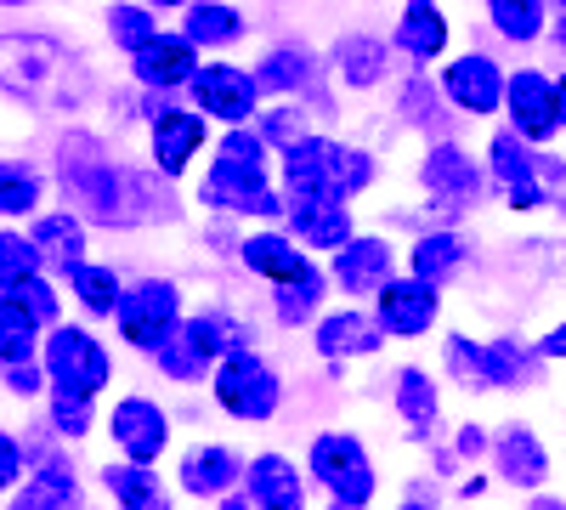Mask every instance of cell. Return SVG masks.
Here are the masks:
<instances>
[{
    "label": "cell",
    "instance_id": "cell-1",
    "mask_svg": "<svg viewBox=\"0 0 566 510\" xmlns=\"http://www.w3.org/2000/svg\"><path fill=\"white\" fill-rule=\"evenodd\" d=\"M57 181L91 227H114V233L181 216L170 181L154 165H125L97 131H63L57 136Z\"/></svg>",
    "mask_w": 566,
    "mask_h": 510
},
{
    "label": "cell",
    "instance_id": "cell-2",
    "mask_svg": "<svg viewBox=\"0 0 566 510\" xmlns=\"http://www.w3.org/2000/svg\"><path fill=\"white\" fill-rule=\"evenodd\" d=\"M7 97L34 114H80L91 103V69L69 40L45 29L7 34Z\"/></svg>",
    "mask_w": 566,
    "mask_h": 510
},
{
    "label": "cell",
    "instance_id": "cell-3",
    "mask_svg": "<svg viewBox=\"0 0 566 510\" xmlns=\"http://www.w3.org/2000/svg\"><path fill=\"white\" fill-rule=\"evenodd\" d=\"M538 341H522V335H493V341H476V335H448L442 341V368L448 381L464 386V392H522V386H538Z\"/></svg>",
    "mask_w": 566,
    "mask_h": 510
},
{
    "label": "cell",
    "instance_id": "cell-4",
    "mask_svg": "<svg viewBox=\"0 0 566 510\" xmlns=\"http://www.w3.org/2000/svg\"><path fill=\"white\" fill-rule=\"evenodd\" d=\"M199 205L216 216H239V221H283V210H290L272 165H250L232 154H210L199 176Z\"/></svg>",
    "mask_w": 566,
    "mask_h": 510
},
{
    "label": "cell",
    "instance_id": "cell-5",
    "mask_svg": "<svg viewBox=\"0 0 566 510\" xmlns=\"http://www.w3.org/2000/svg\"><path fill=\"white\" fill-rule=\"evenodd\" d=\"M306 477L312 488L328 493V504H346V510H368L380 499V471L368 459V443L357 431H317L306 443Z\"/></svg>",
    "mask_w": 566,
    "mask_h": 510
},
{
    "label": "cell",
    "instance_id": "cell-6",
    "mask_svg": "<svg viewBox=\"0 0 566 510\" xmlns=\"http://www.w3.org/2000/svg\"><path fill=\"white\" fill-rule=\"evenodd\" d=\"M142 119H148V165L165 181H181L205 159V148L216 154L210 119L193 103H170V97H142Z\"/></svg>",
    "mask_w": 566,
    "mask_h": 510
},
{
    "label": "cell",
    "instance_id": "cell-7",
    "mask_svg": "<svg viewBox=\"0 0 566 510\" xmlns=\"http://www.w3.org/2000/svg\"><path fill=\"white\" fill-rule=\"evenodd\" d=\"M488 188V159H476L464 143H431L419 154V194L442 216V227H459L464 210H476Z\"/></svg>",
    "mask_w": 566,
    "mask_h": 510
},
{
    "label": "cell",
    "instance_id": "cell-8",
    "mask_svg": "<svg viewBox=\"0 0 566 510\" xmlns=\"http://www.w3.org/2000/svg\"><path fill=\"white\" fill-rule=\"evenodd\" d=\"M45 381L52 392H69V397H91L97 403L108 386H114V352L85 330V323H63V330L45 335Z\"/></svg>",
    "mask_w": 566,
    "mask_h": 510
},
{
    "label": "cell",
    "instance_id": "cell-9",
    "mask_svg": "<svg viewBox=\"0 0 566 510\" xmlns=\"http://www.w3.org/2000/svg\"><path fill=\"white\" fill-rule=\"evenodd\" d=\"M187 323V306H181V284L176 278H136V284H125V301L114 312V330L130 352L154 357L176 330Z\"/></svg>",
    "mask_w": 566,
    "mask_h": 510
},
{
    "label": "cell",
    "instance_id": "cell-10",
    "mask_svg": "<svg viewBox=\"0 0 566 510\" xmlns=\"http://www.w3.org/2000/svg\"><path fill=\"white\" fill-rule=\"evenodd\" d=\"M210 397L227 420H244V426H266L272 414L283 408V375L250 346V352H232L221 357L216 381H210Z\"/></svg>",
    "mask_w": 566,
    "mask_h": 510
},
{
    "label": "cell",
    "instance_id": "cell-11",
    "mask_svg": "<svg viewBox=\"0 0 566 510\" xmlns=\"http://www.w3.org/2000/svg\"><path fill=\"white\" fill-rule=\"evenodd\" d=\"M266 91H261V80H255V69H244V63H205L199 69V80L187 85V103H193L210 125H221V131H244V125H255L261 114H266Z\"/></svg>",
    "mask_w": 566,
    "mask_h": 510
},
{
    "label": "cell",
    "instance_id": "cell-12",
    "mask_svg": "<svg viewBox=\"0 0 566 510\" xmlns=\"http://www.w3.org/2000/svg\"><path fill=\"white\" fill-rule=\"evenodd\" d=\"M437 85H442V97L453 103V114H464V119H493V114H504V97H510V74H504V63L493 52L448 58Z\"/></svg>",
    "mask_w": 566,
    "mask_h": 510
},
{
    "label": "cell",
    "instance_id": "cell-13",
    "mask_svg": "<svg viewBox=\"0 0 566 510\" xmlns=\"http://www.w3.org/2000/svg\"><path fill=\"white\" fill-rule=\"evenodd\" d=\"M504 119L522 136L527 148L544 154V143L560 136V85L544 69H515L510 74V97H504Z\"/></svg>",
    "mask_w": 566,
    "mask_h": 510
},
{
    "label": "cell",
    "instance_id": "cell-14",
    "mask_svg": "<svg viewBox=\"0 0 566 510\" xmlns=\"http://www.w3.org/2000/svg\"><path fill=\"white\" fill-rule=\"evenodd\" d=\"M482 159H488V176L499 181V194H504L510 210H544V205H555L549 188H544V170H538V148H527L510 125L488 136Z\"/></svg>",
    "mask_w": 566,
    "mask_h": 510
},
{
    "label": "cell",
    "instance_id": "cell-15",
    "mask_svg": "<svg viewBox=\"0 0 566 510\" xmlns=\"http://www.w3.org/2000/svg\"><path fill=\"white\" fill-rule=\"evenodd\" d=\"M290 210H283V233H290L301 250H323L335 261L352 239H357V221L346 199H328V194H283Z\"/></svg>",
    "mask_w": 566,
    "mask_h": 510
},
{
    "label": "cell",
    "instance_id": "cell-16",
    "mask_svg": "<svg viewBox=\"0 0 566 510\" xmlns=\"http://www.w3.org/2000/svg\"><path fill=\"white\" fill-rule=\"evenodd\" d=\"M108 437H114L119 459H130V466H154V459H165V448H170V414L154 397H142V392L114 397Z\"/></svg>",
    "mask_w": 566,
    "mask_h": 510
},
{
    "label": "cell",
    "instance_id": "cell-17",
    "mask_svg": "<svg viewBox=\"0 0 566 510\" xmlns=\"http://www.w3.org/2000/svg\"><path fill=\"white\" fill-rule=\"evenodd\" d=\"M549 471H555V459H549V443L538 437V426L504 420V426L493 431V477H499L504 488L538 499L544 482H549Z\"/></svg>",
    "mask_w": 566,
    "mask_h": 510
},
{
    "label": "cell",
    "instance_id": "cell-18",
    "mask_svg": "<svg viewBox=\"0 0 566 510\" xmlns=\"http://www.w3.org/2000/svg\"><path fill=\"white\" fill-rule=\"evenodd\" d=\"M250 477V454H239L232 443H193V448H181L176 459V488L187 499H227V493H239Z\"/></svg>",
    "mask_w": 566,
    "mask_h": 510
},
{
    "label": "cell",
    "instance_id": "cell-19",
    "mask_svg": "<svg viewBox=\"0 0 566 510\" xmlns=\"http://www.w3.org/2000/svg\"><path fill=\"white\" fill-rule=\"evenodd\" d=\"M328 278L340 284V295H352V306L357 301H380L386 284L397 278V244L386 233H357L335 261H328Z\"/></svg>",
    "mask_w": 566,
    "mask_h": 510
},
{
    "label": "cell",
    "instance_id": "cell-20",
    "mask_svg": "<svg viewBox=\"0 0 566 510\" xmlns=\"http://www.w3.org/2000/svg\"><path fill=\"white\" fill-rule=\"evenodd\" d=\"M346 148H352V143H340V136L312 131L301 148H290V154L277 159V181H283V194H328V199H340Z\"/></svg>",
    "mask_w": 566,
    "mask_h": 510
},
{
    "label": "cell",
    "instance_id": "cell-21",
    "mask_svg": "<svg viewBox=\"0 0 566 510\" xmlns=\"http://www.w3.org/2000/svg\"><path fill=\"white\" fill-rule=\"evenodd\" d=\"M250 69H255L266 97H283V103H306L323 91V58L306 40H272Z\"/></svg>",
    "mask_w": 566,
    "mask_h": 510
},
{
    "label": "cell",
    "instance_id": "cell-22",
    "mask_svg": "<svg viewBox=\"0 0 566 510\" xmlns=\"http://www.w3.org/2000/svg\"><path fill=\"white\" fill-rule=\"evenodd\" d=\"M199 45L187 40L181 29H165L148 52H136L130 58V80H136V91H148V97H170V91H187L199 80Z\"/></svg>",
    "mask_w": 566,
    "mask_h": 510
},
{
    "label": "cell",
    "instance_id": "cell-23",
    "mask_svg": "<svg viewBox=\"0 0 566 510\" xmlns=\"http://www.w3.org/2000/svg\"><path fill=\"white\" fill-rule=\"evenodd\" d=\"M374 318L391 341H419L442 323V290L424 284V278H391L386 295L374 301Z\"/></svg>",
    "mask_w": 566,
    "mask_h": 510
},
{
    "label": "cell",
    "instance_id": "cell-24",
    "mask_svg": "<svg viewBox=\"0 0 566 510\" xmlns=\"http://www.w3.org/2000/svg\"><path fill=\"white\" fill-rule=\"evenodd\" d=\"M386 330H380V318H374L368 306H335V312H323L317 318V330H312V352L323 363H357V357H374V352H386Z\"/></svg>",
    "mask_w": 566,
    "mask_h": 510
},
{
    "label": "cell",
    "instance_id": "cell-25",
    "mask_svg": "<svg viewBox=\"0 0 566 510\" xmlns=\"http://www.w3.org/2000/svg\"><path fill=\"white\" fill-rule=\"evenodd\" d=\"M244 493L255 499V510H312V477H306V466H295V459L277 454V448L250 454Z\"/></svg>",
    "mask_w": 566,
    "mask_h": 510
},
{
    "label": "cell",
    "instance_id": "cell-26",
    "mask_svg": "<svg viewBox=\"0 0 566 510\" xmlns=\"http://www.w3.org/2000/svg\"><path fill=\"white\" fill-rule=\"evenodd\" d=\"M448 40H453V23H448V12L437 7V0H408V7L397 12V23H391V45H397V58L413 63V74L442 63Z\"/></svg>",
    "mask_w": 566,
    "mask_h": 510
},
{
    "label": "cell",
    "instance_id": "cell-27",
    "mask_svg": "<svg viewBox=\"0 0 566 510\" xmlns=\"http://www.w3.org/2000/svg\"><path fill=\"white\" fill-rule=\"evenodd\" d=\"M239 261L250 267V278H266L272 290L301 284L306 272H317L312 250H301L290 233H283V227H255V233H244L239 239Z\"/></svg>",
    "mask_w": 566,
    "mask_h": 510
},
{
    "label": "cell",
    "instance_id": "cell-28",
    "mask_svg": "<svg viewBox=\"0 0 566 510\" xmlns=\"http://www.w3.org/2000/svg\"><path fill=\"white\" fill-rule=\"evenodd\" d=\"M391 408L402 414V431L413 443H431L442 426V386L424 363H402L391 375Z\"/></svg>",
    "mask_w": 566,
    "mask_h": 510
},
{
    "label": "cell",
    "instance_id": "cell-29",
    "mask_svg": "<svg viewBox=\"0 0 566 510\" xmlns=\"http://www.w3.org/2000/svg\"><path fill=\"white\" fill-rule=\"evenodd\" d=\"M391 58H397V45L386 34H368V29H352L335 40V52H328V69H335L340 85L352 91H374V85H386L391 80Z\"/></svg>",
    "mask_w": 566,
    "mask_h": 510
},
{
    "label": "cell",
    "instance_id": "cell-30",
    "mask_svg": "<svg viewBox=\"0 0 566 510\" xmlns=\"http://www.w3.org/2000/svg\"><path fill=\"white\" fill-rule=\"evenodd\" d=\"M29 239H34V250L45 256V272H57V278H69L80 261H91V256H85V250H91V221H85L74 205L45 210V216L29 227Z\"/></svg>",
    "mask_w": 566,
    "mask_h": 510
},
{
    "label": "cell",
    "instance_id": "cell-31",
    "mask_svg": "<svg viewBox=\"0 0 566 510\" xmlns=\"http://www.w3.org/2000/svg\"><path fill=\"white\" fill-rule=\"evenodd\" d=\"M7 510H85V482L74 471V459H40L29 471V482L18 493H7Z\"/></svg>",
    "mask_w": 566,
    "mask_h": 510
},
{
    "label": "cell",
    "instance_id": "cell-32",
    "mask_svg": "<svg viewBox=\"0 0 566 510\" xmlns=\"http://www.w3.org/2000/svg\"><path fill=\"white\" fill-rule=\"evenodd\" d=\"M470 256H476V244H470L459 227H424L408 244V278H424V284L442 290L470 267Z\"/></svg>",
    "mask_w": 566,
    "mask_h": 510
},
{
    "label": "cell",
    "instance_id": "cell-33",
    "mask_svg": "<svg viewBox=\"0 0 566 510\" xmlns=\"http://www.w3.org/2000/svg\"><path fill=\"white\" fill-rule=\"evenodd\" d=\"M176 29L193 40L199 52H227V45H239L250 34V18H244V7H227V0H187Z\"/></svg>",
    "mask_w": 566,
    "mask_h": 510
},
{
    "label": "cell",
    "instance_id": "cell-34",
    "mask_svg": "<svg viewBox=\"0 0 566 510\" xmlns=\"http://www.w3.org/2000/svg\"><path fill=\"white\" fill-rule=\"evenodd\" d=\"M103 488L119 510H170V482L159 466H130V459H103Z\"/></svg>",
    "mask_w": 566,
    "mask_h": 510
},
{
    "label": "cell",
    "instance_id": "cell-35",
    "mask_svg": "<svg viewBox=\"0 0 566 510\" xmlns=\"http://www.w3.org/2000/svg\"><path fill=\"white\" fill-rule=\"evenodd\" d=\"M45 170L34 165V159H0V216H7V227H18V221H40L45 210Z\"/></svg>",
    "mask_w": 566,
    "mask_h": 510
},
{
    "label": "cell",
    "instance_id": "cell-36",
    "mask_svg": "<svg viewBox=\"0 0 566 510\" xmlns=\"http://www.w3.org/2000/svg\"><path fill=\"white\" fill-rule=\"evenodd\" d=\"M448 114H453V103L442 97V85H437L431 74H408V80H402L397 119H408L413 131H424L431 143H453V136H448Z\"/></svg>",
    "mask_w": 566,
    "mask_h": 510
},
{
    "label": "cell",
    "instance_id": "cell-37",
    "mask_svg": "<svg viewBox=\"0 0 566 510\" xmlns=\"http://www.w3.org/2000/svg\"><path fill=\"white\" fill-rule=\"evenodd\" d=\"M328 267H317V272H306L301 284H283V290H272V318L283 323V330H317V318H323V301H328Z\"/></svg>",
    "mask_w": 566,
    "mask_h": 510
},
{
    "label": "cell",
    "instance_id": "cell-38",
    "mask_svg": "<svg viewBox=\"0 0 566 510\" xmlns=\"http://www.w3.org/2000/svg\"><path fill=\"white\" fill-rule=\"evenodd\" d=\"M63 284H69V295L80 301V312H91V318H114L119 301H125V278H119L108 261H80Z\"/></svg>",
    "mask_w": 566,
    "mask_h": 510
},
{
    "label": "cell",
    "instance_id": "cell-39",
    "mask_svg": "<svg viewBox=\"0 0 566 510\" xmlns=\"http://www.w3.org/2000/svg\"><path fill=\"white\" fill-rule=\"evenodd\" d=\"M488 23L510 45H533V40L549 34L555 7H549V0H488Z\"/></svg>",
    "mask_w": 566,
    "mask_h": 510
},
{
    "label": "cell",
    "instance_id": "cell-40",
    "mask_svg": "<svg viewBox=\"0 0 566 510\" xmlns=\"http://www.w3.org/2000/svg\"><path fill=\"white\" fill-rule=\"evenodd\" d=\"M40 352H45V330L12 301H0V368H29L40 363Z\"/></svg>",
    "mask_w": 566,
    "mask_h": 510
},
{
    "label": "cell",
    "instance_id": "cell-41",
    "mask_svg": "<svg viewBox=\"0 0 566 510\" xmlns=\"http://www.w3.org/2000/svg\"><path fill=\"white\" fill-rule=\"evenodd\" d=\"M0 301H12L18 312H29L45 335L63 330V290H57V278L34 272V278H23V284H0Z\"/></svg>",
    "mask_w": 566,
    "mask_h": 510
},
{
    "label": "cell",
    "instance_id": "cell-42",
    "mask_svg": "<svg viewBox=\"0 0 566 510\" xmlns=\"http://www.w3.org/2000/svg\"><path fill=\"white\" fill-rule=\"evenodd\" d=\"M165 34L159 23V7H108V40H114V52L130 63L136 52H148V45Z\"/></svg>",
    "mask_w": 566,
    "mask_h": 510
},
{
    "label": "cell",
    "instance_id": "cell-43",
    "mask_svg": "<svg viewBox=\"0 0 566 510\" xmlns=\"http://www.w3.org/2000/svg\"><path fill=\"white\" fill-rule=\"evenodd\" d=\"M154 368H159L165 381H176V386H205V381H216V363H210L193 341H187L181 330L154 352Z\"/></svg>",
    "mask_w": 566,
    "mask_h": 510
},
{
    "label": "cell",
    "instance_id": "cell-44",
    "mask_svg": "<svg viewBox=\"0 0 566 510\" xmlns=\"http://www.w3.org/2000/svg\"><path fill=\"white\" fill-rule=\"evenodd\" d=\"M255 131L266 136V148L283 159L290 148H301L306 136H312V108H306V103H277V108H266V114L255 119Z\"/></svg>",
    "mask_w": 566,
    "mask_h": 510
},
{
    "label": "cell",
    "instance_id": "cell-45",
    "mask_svg": "<svg viewBox=\"0 0 566 510\" xmlns=\"http://www.w3.org/2000/svg\"><path fill=\"white\" fill-rule=\"evenodd\" d=\"M45 426H52L63 443H85L97 431V403L91 397H69V392H52L45 397Z\"/></svg>",
    "mask_w": 566,
    "mask_h": 510
},
{
    "label": "cell",
    "instance_id": "cell-46",
    "mask_svg": "<svg viewBox=\"0 0 566 510\" xmlns=\"http://www.w3.org/2000/svg\"><path fill=\"white\" fill-rule=\"evenodd\" d=\"M45 272V256L34 250L29 233H18V227H7L0 233V284H23V278Z\"/></svg>",
    "mask_w": 566,
    "mask_h": 510
},
{
    "label": "cell",
    "instance_id": "cell-47",
    "mask_svg": "<svg viewBox=\"0 0 566 510\" xmlns=\"http://www.w3.org/2000/svg\"><path fill=\"white\" fill-rule=\"evenodd\" d=\"M29 471H34V459H29V437L0 431V488L18 493V488L29 482Z\"/></svg>",
    "mask_w": 566,
    "mask_h": 510
},
{
    "label": "cell",
    "instance_id": "cell-48",
    "mask_svg": "<svg viewBox=\"0 0 566 510\" xmlns=\"http://www.w3.org/2000/svg\"><path fill=\"white\" fill-rule=\"evenodd\" d=\"M453 459H459V466H476V459H493V431H488V426H476V420L453 426Z\"/></svg>",
    "mask_w": 566,
    "mask_h": 510
},
{
    "label": "cell",
    "instance_id": "cell-49",
    "mask_svg": "<svg viewBox=\"0 0 566 510\" xmlns=\"http://www.w3.org/2000/svg\"><path fill=\"white\" fill-rule=\"evenodd\" d=\"M538 357H544V363H566V318L549 323V330L538 335Z\"/></svg>",
    "mask_w": 566,
    "mask_h": 510
},
{
    "label": "cell",
    "instance_id": "cell-50",
    "mask_svg": "<svg viewBox=\"0 0 566 510\" xmlns=\"http://www.w3.org/2000/svg\"><path fill=\"white\" fill-rule=\"evenodd\" d=\"M549 40H555V52L566 58V0L555 7V23H549Z\"/></svg>",
    "mask_w": 566,
    "mask_h": 510
},
{
    "label": "cell",
    "instance_id": "cell-51",
    "mask_svg": "<svg viewBox=\"0 0 566 510\" xmlns=\"http://www.w3.org/2000/svg\"><path fill=\"white\" fill-rule=\"evenodd\" d=\"M482 488H488L482 471H476V477H464V482H459V499H482Z\"/></svg>",
    "mask_w": 566,
    "mask_h": 510
},
{
    "label": "cell",
    "instance_id": "cell-52",
    "mask_svg": "<svg viewBox=\"0 0 566 510\" xmlns=\"http://www.w3.org/2000/svg\"><path fill=\"white\" fill-rule=\"evenodd\" d=\"M216 510H255V499H250V493H244V488H239V493H227V499H221V504H216Z\"/></svg>",
    "mask_w": 566,
    "mask_h": 510
},
{
    "label": "cell",
    "instance_id": "cell-53",
    "mask_svg": "<svg viewBox=\"0 0 566 510\" xmlns=\"http://www.w3.org/2000/svg\"><path fill=\"white\" fill-rule=\"evenodd\" d=\"M527 510H566V499H555V493H538V499H527Z\"/></svg>",
    "mask_w": 566,
    "mask_h": 510
},
{
    "label": "cell",
    "instance_id": "cell-54",
    "mask_svg": "<svg viewBox=\"0 0 566 510\" xmlns=\"http://www.w3.org/2000/svg\"><path fill=\"white\" fill-rule=\"evenodd\" d=\"M386 510H437V504H424V499L413 493V499H397V504H386Z\"/></svg>",
    "mask_w": 566,
    "mask_h": 510
},
{
    "label": "cell",
    "instance_id": "cell-55",
    "mask_svg": "<svg viewBox=\"0 0 566 510\" xmlns=\"http://www.w3.org/2000/svg\"><path fill=\"white\" fill-rule=\"evenodd\" d=\"M555 85H560V131H566V63H560V74H555Z\"/></svg>",
    "mask_w": 566,
    "mask_h": 510
},
{
    "label": "cell",
    "instance_id": "cell-56",
    "mask_svg": "<svg viewBox=\"0 0 566 510\" xmlns=\"http://www.w3.org/2000/svg\"><path fill=\"white\" fill-rule=\"evenodd\" d=\"M323 510H346V504H323Z\"/></svg>",
    "mask_w": 566,
    "mask_h": 510
}]
</instances>
